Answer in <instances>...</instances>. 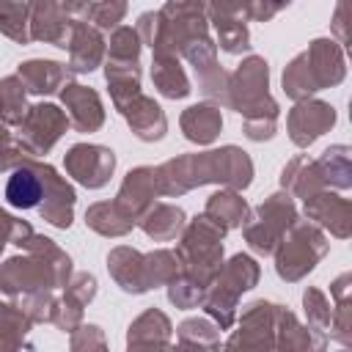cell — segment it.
Here are the masks:
<instances>
[{
  "label": "cell",
  "instance_id": "obj_2",
  "mask_svg": "<svg viewBox=\"0 0 352 352\" xmlns=\"http://www.w3.org/2000/svg\"><path fill=\"white\" fill-rule=\"evenodd\" d=\"M63 99L69 102L72 116H74V124L80 129H94V126L102 124V107H99L96 94L80 88V85H72V91L63 94Z\"/></svg>",
  "mask_w": 352,
  "mask_h": 352
},
{
  "label": "cell",
  "instance_id": "obj_1",
  "mask_svg": "<svg viewBox=\"0 0 352 352\" xmlns=\"http://www.w3.org/2000/svg\"><path fill=\"white\" fill-rule=\"evenodd\" d=\"M113 162H116L113 151L99 148V146H74L72 154H69V168L88 187L104 184L110 170H113Z\"/></svg>",
  "mask_w": 352,
  "mask_h": 352
},
{
  "label": "cell",
  "instance_id": "obj_3",
  "mask_svg": "<svg viewBox=\"0 0 352 352\" xmlns=\"http://www.w3.org/2000/svg\"><path fill=\"white\" fill-rule=\"evenodd\" d=\"M38 195H41V176H36L33 170L19 168V170L8 179V187H6L8 204L28 209V206H33V204L38 201Z\"/></svg>",
  "mask_w": 352,
  "mask_h": 352
},
{
  "label": "cell",
  "instance_id": "obj_4",
  "mask_svg": "<svg viewBox=\"0 0 352 352\" xmlns=\"http://www.w3.org/2000/svg\"><path fill=\"white\" fill-rule=\"evenodd\" d=\"M184 129L190 140H212L214 132L220 129V116L212 107H190V113L184 116Z\"/></svg>",
  "mask_w": 352,
  "mask_h": 352
}]
</instances>
